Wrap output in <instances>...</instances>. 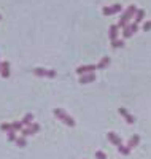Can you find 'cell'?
Wrapping results in <instances>:
<instances>
[{
  "mask_svg": "<svg viewBox=\"0 0 151 159\" xmlns=\"http://www.w3.org/2000/svg\"><path fill=\"white\" fill-rule=\"evenodd\" d=\"M102 13H103V16H112V15H115V13H113V7H103Z\"/></svg>",
  "mask_w": 151,
  "mask_h": 159,
  "instance_id": "cell-20",
  "label": "cell"
},
{
  "mask_svg": "<svg viewBox=\"0 0 151 159\" xmlns=\"http://www.w3.org/2000/svg\"><path fill=\"white\" fill-rule=\"evenodd\" d=\"M15 143L18 145V147H19V148H24V147H25V145H27V140H25V137H18Z\"/></svg>",
  "mask_w": 151,
  "mask_h": 159,
  "instance_id": "cell-19",
  "label": "cell"
},
{
  "mask_svg": "<svg viewBox=\"0 0 151 159\" xmlns=\"http://www.w3.org/2000/svg\"><path fill=\"white\" fill-rule=\"evenodd\" d=\"M118 151H119L122 156H129V154H130V148L127 147V145H121V147L118 148Z\"/></svg>",
  "mask_w": 151,
  "mask_h": 159,
  "instance_id": "cell-16",
  "label": "cell"
},
{
  "mask_svg": "<svg viewBox=\"0 0 151 159\" xmlns=\"http://www.w3.org/2000/svg\"><path fill=\"white\" fill-rule=\"evenodd\" d=\"M122 46H124V42H122V40H115V42H112V48H115V49H119Z\"/></svg>",
  "mask_w": 151,
  "mask_h": 159,
  "instance_id": "cell-21",
  "label": "cell"
},
{
  "mask_svg": "<svg viewBox=\"0 0 151 159\" xmlns=\"http://www.w3.org/2000/svg\"><path fill=\"white\" fill-rule=\"evenodd\" d=\"M38 130H40V124L34 123L30 127H24V129L21 130V137H29V135H34V134H37Z\"/></svg>",
  "mask_w": 151,
  "mask_h": 159,
  "instance_id": "cell-3",
  "label": "cell"
},
{
  "mask_svg": "<svg viewBox=\"0 0 151 159\" xmlns=\"http://www.w3.org/2000/svg\"><path fill=\"white\" fill-rule=\"evenodd\" d=\"M132 35H134V30L130 27V24L124 25V27H122V37H124V38H130Z\"/></svg>",
  "mask_w": 151,
  "mask_h": 159,
  "instance_id": "cell-14",
  "label": "cell"
},
{
  "mask_svg": "<svg viewBox=\"0 0 151 159\" xmlns=\"http://www.w3.org/2000/svg\"><path fill=\"white\" fill-rule=\"evenodd\" d=\"M53 113H54V116H56L59 121H62V123L67 124L68 127H75V119H73L70 115H68L67 111H64L62 108H54Z\"/></svg>",
  "mask_w": 151,
  "mask_h": 159,
  "instance_id": "cell-1",
  "label": "cell"
},
{
  "mask_svg": "<svg viewBox=\"0 0 151 159\" xmlns=\"http://www.w3.org/2000/svg\"><path fill=\"white\" fill-rule=\"evenodd\" d=\"M137 10H139V8H137L135 5H130L124 13H122V15H121V18H119V22H118V27H124V25H127V22L135 16V13H137Z\"/></svg>",
  "mask_w": 151,
  "mask_h": 159,
  "instance_id": "cell-2",
  "label": "cell"
},
{
  "mask_svg": "<svg viewBox=\"0 0 151 159\" xmlns=\"http://www.w3.org/2000/svg\"><path fill=\"white\" fill-rule=\"evenodd\" d=\"M97 70V65H81V67L76 69V73L81 76V75H86V73H94Z\"/></svg>",
  "mask_w": 151,
  "mask_h": 159,
  "instance_id": "cell-5",
  "label": "cell"
},
{
  "mask_svg": "<svg viewBox=\"0 0 151 159\" xmlns=\"http://www.w3.org/2000/svg\"><path fill=\"white\" fill-rule=\"evenodd\" d=\"M7 139H8V142H16V132L15 130H11V132H8V134H7Z\"/></svg>",
  "mask_w": 151,
  "mask_h": 159,
  "instance_id": "cell-22",
  "label": "cell"
},
{
  "mask_svg": "<svg viewBox=\"0 0 151 159\" xmlns=\"http://www.w3.org/2000/svg\"><path fill=\"white\" fill-rule=\"evenodd\" d=\"M118 111H119V115H121L122 118L126 119V123H127V124H134V123H135V118H134V116H132V115L124 108V107H119V110H118Z\"/></svg>",
  "mask_w": 151,
  "mask_h": 159,
  "instance_id": "cell-6",
  "label": "cell"
},
{
  "mask_svg": "<svg viewBox=\"0 0 151 159\" xmlns=\"http://www.w3.org/2000/svg\"><path fill=\"white\" fill-rule=\"evenodd\" d=\"M113 7V13L116 15V13H121L122 11V7H121V3H115V5H112Z\"/></svg>",
  "mask_w": 151,
  "mask_h": 159,
  "instance_id": "cell-23",
  "label": "cell"
},
{
  "mask_svg": "<svg viewBox=\"0 0 151 159\" xmlns=\"http://www.w3.org/2000/svg\"><path fill=\"white\" fill-rule=\"evenodd\" d=\"M21 123H22V126H24V127H30V126L34 124V115H32V113L24 115V118L21 119Z\"/></svg>",
  "mask_w": 151,
  "mask_h": 159,
  "instance_id": "cell-9",
  "label": "cell"
},
{
  "mask_svg": "<svg viewBox=\"0 0 151 159\" xmlns=\"http://www.w3.org/2000/svg\"><path fill=\"white\" fill-rule=\"evenodd\" d=\"M92 81H95V73H86V75L80 76V83L81 84H88V83H92Z\"/></svg>",
  "mask_w": 151,
  "mask_h": 159,
  "instance_id": "cell-7",
  "label": "cell"
},
{
  "mask_svg": "<svg viewBox=\"0 0 151 159\" xmlns=\"http://www.w3.org/2000/svg\"><path fill=\"white\" fill-rule=\"evenodd\" d=\"M0 130L7 132V134H8V132H11L13 130L11 129V123H2V124H0Z\"/></svg>",
  "mask_w": 151,
  "mask_h": 159,
  "instance_id": "cell-18",
  "label": "cell"
},
{
  "mask_svg": "<svg viewBox=\"0 0 151 159\" xmlns=\"http://www.w3.org/2000/svg\"><path fill=\"white\" fill-rule=\"evenodd\" d=\"M110 62H112V59H110L108 56H103V57L99 61V64H97V69H99V70H103V69H107L108 65H110Z\"/></svg>",
  "mask_w": 151,
  "mask_h": 159,
  "instance_id": "cell-11",
  "label": "cell"
},
{
  "mask_svg": "<svg viewBox=\"0 0 151 159\" xmlns=\"http://www.w3.org/2000/svg\"><path fill=\"white\" fill-rule=\"evenodd\" d=\"M10 73H11V70H10V62H8V61H3V62H2V69H0V75H2L3 78H8Z\"/></svg>",
  "mask_w": 151,
  "mask_h": 159,
  "instance_id": "cell-8",
  "label": "cell"
},
{
  "mask_svg": "<svg viewBox=\"0 0 151 159\" xmlns=\"http://www.w3.org/2000/svg\"><path fill=\"white\" fill-rule=\"evenodd\" d=\"M48 70H49V69L37 67V69H34V75H37V76H48Z\"/></svg>",
  "mask_w": 151,
  "mask_h": 159,
  "instance_id": "cell-15",
  "label": "cell"
},
{
  "mask_svg": "<svg viewBox=\"0 0 151 159\" xmlns=\"http://www.w3.org/2000/svg\"><path fill=\"white\" fill-rule=\"evenodd\" d=\"M143 18H145V10H137L135 16H134V22L135 24H140L143 21Z\"/></svg>",
  "mask_w": 151,
  "mask_h": 159,
  "instance_id": "cell-13",
  "label": "cell"
},
{
  "mask_svg": "<svg viewBox=\"0 0 151 159\" xmlns=\"http://www.w3.org/2000/svg\"><path fill=\"white\" fill-rule=\"evenodd\" d=\"M118 30H119V27H118L116 24L110 25V29H108V37H110V40H112V42H115V40H116V37H118Z\"/></svg>",
  "mask_w": 151,
  "mask_h": 159,
  "instance_id": "cell-10",
  "label": "cell"
},
{
  "mask_svg": "<svg viewBox=\"0 0 151 159\" xmlns=\"http://www.w3.org/2000/svg\"><path fill=\"white\" fill-rule=\"evenodd\" d=\"M139 143H140V137L139 135H132L130 139H129V142H127V147L132 150V148H135V147H139Z\"/></svg>",
  "mask_w": 151,
  "mask_h": 159,
  "instance_id": "cell-12",
  "label": "cell"
},
{
  "mask_svg": "<svg viewBox=\"0 0 151 159\" xmlns=\"http://www.w3.org/2000/svg\"><path fill=\"white\" fill-rule=\"evenodd\" d=\"M143 30H145V32H149V30H151V21H146V22L143 24Z\"/></svg>",
  "mask_w": 151,
  "mask_h": 159,
  "instance_id": "cell-25",
  "label": "cell"
},
{
  "mask_svg": "<svg viewBox=\"0 0 151 159\" xmlns=\"http://www.w3.org/2000/svg\"><path fill=\"white\" fill-rule=\"evenodd\" d=\"M107 139H108V142H110V143L115 145V147H118V148L122 145V139L116 134V132H108V134H107Z\"/></svg>",
  "mask_w": 151,
  "mask_h": 159,
  "instance_id": "cell-4",
  "label": "cell"
},
{
  "mask_svg": "<svg viewBox=\"0 0 151 159\" xmlns=\"http://www.w3.org/2000/svg\"><path fill=\"white\" fill-rule=\"evenodd\" d=\"M11 129L15 130V132H21L24 129V126H22L21 121H15V123H11Z\"/></svg>",
  "mask_w": 151,
  "mask_h": 159,
  "instance_id": "cell-17",
  "label": "cell"
},
{
  "mask_svg": "<svg viewBox=\"0 0 151 159\" xmlns=\"http://www.w3.org/2000/svg\"><path fill=\"white\" fill-rule=\"evenodd\" d=\"M0 19H2V16H0Z\"/></svg>",
  "mask_w": 151,
  "mask_h": 159,
  "instance_id": "cell-27",
  "label": "cell"
},
{
  "mask_svg": "<svg viewBox=\"0 0 151 159\" xmlns=\"http://www.w3.org/2000/svg\"><path fill=\"white\" fill-rule=\"evenodd\" d=\"M95 159H107V154L99 150V151H95Z\"/></svg>",
  "mask_w": 151,
  "mask_h": 159,
  "instance_id": "cell-24",
  "label": "cell"
},
{
  "mask_svg": "<svg viewBox=\"0 0 151 159\" xmlns=\"http://www.w3.org/2000/svg\"><path fill=\"white\" fill-rule=\"evenodd\" d=\"M130 27H132V30H134V34H135L137 30H139V24H135V22H132V24H130Z\"/></svg>",
  "mask_w": 151,
  "mask_h": 159,
  "instance_id": "cell-26",
  "label": "cell"
}]
</instances>
